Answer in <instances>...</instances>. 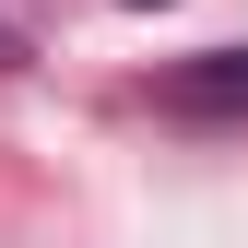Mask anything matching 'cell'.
I'll list each match as a JSON object with an SVG mask.
<instances>
[{
	"label": "cell",
	"instance_id": "2",
	"mask_svg": "<svg viewBox=\"0 0 248 248\" xmlns=\"http://www.w3.org/2000/svg\"><path fill=\"white\" fill-rule=\"evenodd\" d=\"M12 59H24V36H12V24H0V71H12Z\"/></svg>",
	"mask_w": 248,
	"mask_h": 248
},
{
	"label": "cell",
	"instance_id": "3",
	"mask_svg": "<svg viewBox=\"0 0 248 248\" xmlns=\"http://www.w3.org/2000/svg\"><path fill=\"white\" fill-rule=\"evenodd\" d=\"M130 12H142V0H130Z\"/></svg>",
	"mask_w": 248,
	"mask_h": 248
},
{
	"label": "cell",
	"instance_id": "1",
	"mask_svg": "<svg viewBox=\"0 0 248 248\" xmlns=\"http://www.w3.org/2000/svg\"><path fill=\"white\" fill-rule=\"evenodd\" d=\"M177 107H248V47H213L177 71Z\"/></svg>",
	"mask_w": 248,
	"mask_h": 248
}]
</instances>
